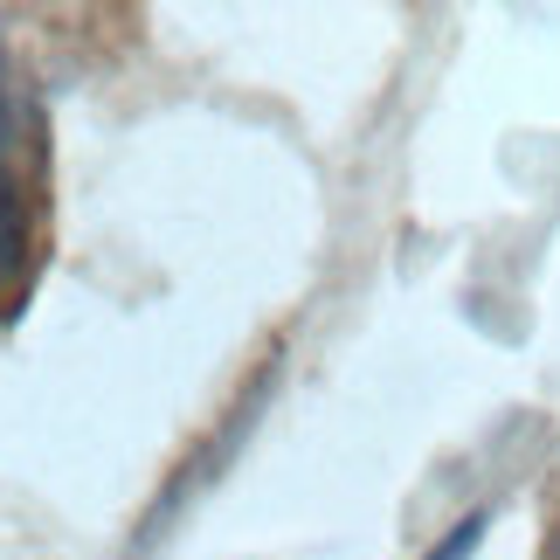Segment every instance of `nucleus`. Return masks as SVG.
<instances>
[{"mask_svg":"<svg viewBox=\"0 0 560 560\" xmlns=\"http://www.w3.org/2000/svg\"><path fill=\"white\" fill-rule=\"evenodd\" d=\"M553 560H560V540H553Z\"/></svg>","mask_w":560,"mask_h":560,"instance_id":"7ed1b4c3","label":"nucleus"},{"mask_svg":"<svg viewBox=\"0 0 560 560\" xmlns=\"http://www.w3.org/2000/svg\"><path fill=\"white\" fill-rule=\"evenodd\" d=\"M35 132L28 104L14 97L8 62H0V298H14L35 270V174H28Z\"/></svg>","mask_w":560,"mask_h":560,"instance_id":"f257e3e1","label":"nucleus"},{"mask_svg":"<svg viewBox=\"0 0 560 560\" xmlns=\"http://www.w3.org/2000/svg\"><path fill=\"white\" fill-rule=\"evenodd\" d=\"M485 540V512H470V520H457V526H450V540L436 547V553H429V560H464L470 547H478Z\"/></svg>","mask_w":560,"mask_h":560,"instance_id":"f03ea898","label":"nucleus"}]
</instances>
